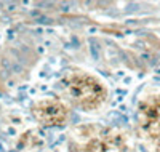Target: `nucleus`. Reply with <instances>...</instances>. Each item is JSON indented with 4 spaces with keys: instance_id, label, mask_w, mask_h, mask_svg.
<instances>
[{
    "instance_id": "nucleus-1",
    "label": "nucleus",
    "mask_w": 160,
    "mask_h": 152,
    "mask_svg": "<svg viewBox=\"0 0 160 152\" xmlns=\"http://www.w3.org/2000/svg\"><path fill=\"white\" fill-rule=\"evenodd\" d=\"M90 51H91V56H93V59L95 61H98L99 59V45H98V42L95 38H90Z\"/></svg>"
},
{
    "instance_id": "nucleus-2",
    "label": "nucleus",
    "mask_w": 160,
    "mask_h": 152,
    "mask_svg": "<svg viewBox=\"0 0 160 152\" xmlns=\"http://www.w3.org/2000/svg\"><path fill=\"white\" fill-rule=\"evenodd\" d=\"M138 10H139V3H136V2L127 3V8H125L127 13H133V11H138Z\"/></svg>"
},
{
    "instance_id": "nucleus-3",
    "label": "nucleus",
    "mask_w": 160,
    "mask_h": 152,
    "mask_svg": "<svg viewBox=\"0 0 160 152\" xmlns=\"http://www.w3.org/2000/svg\"><path fill=\"white\" fill-rule=\"evenodd\" d=\"M106 56H108V59H112V63H115V59H117V51L108 50V51H106Z\"/></svg>"
},
{
    "instance_id": "nucleus-4",
    "label": "nucleus",
    "mask_w": 160,
    "mask_h": 152,
    "mask_svg": "<svg viewBox=\"0 0 160 152\" xmlns=\"http://www.w3.org/2000/svg\"><path fill=\"white\" fill-rule=\"evenodd\" d=\"M11 71L15 72V74H21V72L24 71V67H22L21 64H13V67H11Z\"/></svg>"
},
{
    "instance_id": "nucleus-5",
    "label": "nucleus",
    "mask_w": 160,
    "mask_h": 152,
    "mask_svg": "<svg viewBox=\"0 0 160 152\" xmlns=\"http://www.w3.org/2000/svg\"><path fill=\"white\" fill-rule=\"evenodd\" d=\"M2 66H3L5 69H11V67H13V64L10 63L8 58H3V59H2Z\"/></svg>"
},
{
    "instance_id": "nucleus-6",
    "label": "nucleus",
    "mask_w": 160,
    "mask_h": 152,
    "mask_svg": "<svg viewBox=\"0 0 160 152\" xmlns=\"http://www.w3.org/2000/svg\"><path fill=\"white\" fill-rule=\"evenodd\" d=\"M72 5H74V3H61V7H62L61 10H62V11H69Z\"/></svg>"
},
{
    "instance_id": "nucleus-7",
    "label": "nucleus",
    "mask_w": 160,
    "mask_h": 152,
    "mask_svg": "<svg viewBox=\"0 0 160 152\" xmlns=\"http://www.w3.org/2000/svg\"><path fill=\"white\" fill-rule=\"evenodd\" d=\"M38 23H42V24H50V23H51V19H50V18H43V16H42V18H38Z\"/></svg>"
},
{
    "instance_id": "nucleus-8",
    "label": "nucleus",
    "mask_w": 160,
    "mask_h": 152,
    "mask_svg": "<svg viewBox=\"0 0 160 152\" xmlns=\"http://www.w3.org/2000/svg\"><path fill=\"white\" fill-rule=\"evenodd\" d=\"M7 7H8V10H15L16 8V3H8Z\"/></svg>"
},
{
    "instance_id": "nucleus-9",
    "label": "nucleus",
    "mask_w": 160,
    "mask_h": 152,
    "mask_svg": "<svg viewBox=\"0 0 160 152\" xmlns=\"http://www.w3.org/2000/svg\"><path fill=\"white\" fill-rule=\"evenodd\" d=\"M135 45H136L138 48H144V43H142V42H136Z\"/></svg>"
},
{
    "instance_id": "nucleus-10",
    "label": "nucleus",
    "mask_w": 160,
    "mask_h": 152,
    "mask_svg": "<svg viewBox=\"0 0 160 152\" xmlns=\"http://www.w3.org/2000/svg\"><path fill=\"white\" fill-rule=\"evenodd\" d=\"M3 77H5V79L10 77V71H3Z\"/></svg>"
},
{
    "instance_id": "nucleus-11",
    "label": "nucleus",
    "mask_w": 160,
    "mask_h": 152,
    "mask_svg": "<svg viewBox=\"0 0 160 152\" xmlns=\"http://www.w3.org/2000/svg\"><path fill=\"white\" fill-rule=\"evenodd\" d=\"M154 82H155V84H158V85H160V79H158V77H155V79H154Z\"/></svg>"
}]
</instances>
